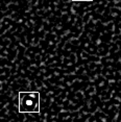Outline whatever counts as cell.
<instances>
[{
  "instance_id": "cell-1",
  "label": "cell",
  "mask_w": 121,
  "mask_h": 122,
  "mask_svg": "<svg viewBox=\"0 0 121 122\" xmlns=\"http://www.w3.org/2000/svg\"><path fill=\"white\" fill-rule=\"evenodd\" d=\"M19 112L20 113H39L40 112V93L39 92H20L19 93Z\"/></svg>"
},
{
  "instance_id": "cell-2",
  "label": "cell",
  "mask_w": 121,
  "mask_h": 122,
  "mask_svg": "<svg viewBox=\"0 0 121 122\" xmlns=\"http://www.w3.org/2000/svg\"><path fill=\"white\" fill-rule=\"evenodd\" d=\"M73 1H92V0H73Z\"/></svg>"
}]
</instances>
